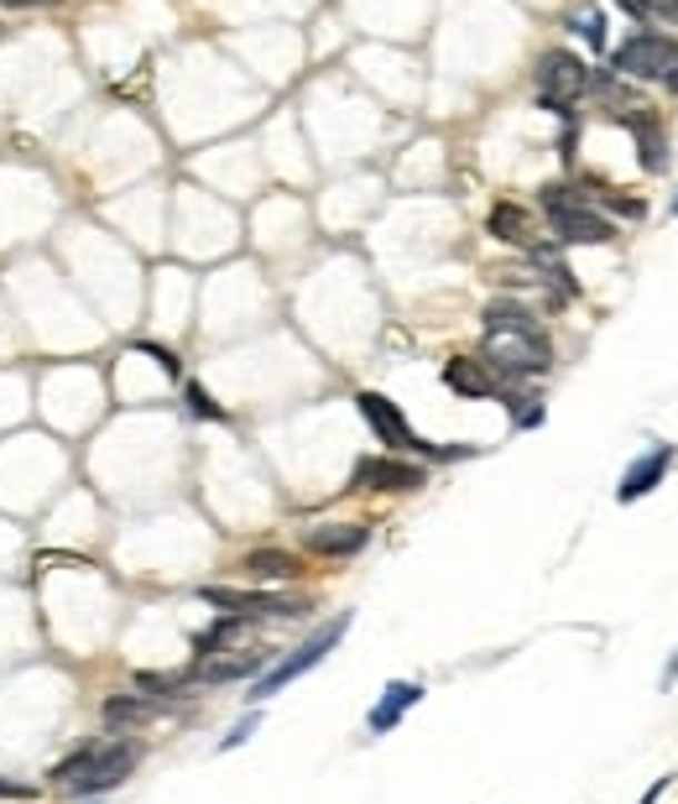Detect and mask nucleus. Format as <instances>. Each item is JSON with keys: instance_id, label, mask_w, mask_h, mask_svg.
Instances as JSON below:
<instances>
[{"instance_id": "obj_19", "label": "nucleus", "mask_w": 678, "mask_h": 804, "mask_svg": "<svg viewBox=\"0 0 678 804\" xmlns=\"http://www.w3.org/2000/svg\"><path fill=\"white\" fill-rule=\"evenodd\" d=\"M240 633H246V616H230V612H225L220 622L209 627V633H199V643H193V648H199V658H215V653H220L225 643H236Z\"/></svg>"}, {"instance_id": "obj_5", "label": "nucleus", "mask_w": 678, "mask_h": 804, "mask_svg": "<svg viewBox=\"0 0 678 804\" xmlns=\"http://www.w3.org/2000/svg\"><path fill=\"white\" fill-rule=\"evenodd\" d=\"M356 408H360V418L376 428V439L381 445H391V449H418V455H459V449H433V445H423L418 434H412V424L402 418V408L391 403V397H381V393H360L356 397Z\"/></svg>"}, {"instance_id": "obj_2", "label": "nucleus", "mask_w": 678, "mask_h": 804, "mask_svg": "<svg viewBox=\"0 0 678 804\" xmlns=\"http://www.w3.org/2000/svg\"><path fill=\"white\" fill-rule=\"evenodd\" d=\"M585 89H590V69L579 63L575 52L554 48L538 58V100L548 105L554 116H569V105H575Z\"/></svg>"}, {"instance_id": "obj_23", "label": "nucleus", "mask_w": 678, "mask_h": 804, "mask_svg": "<svg viewBox=\"0 0 678 804\" xmlns=\"http://www.w3.org/2000/svg\"><path fill=\"white\" fill-rule=\"evenodd\" d=\"M575 32H585V42H590V48H606V21H600V11L575 17Z\"/></svg>"}, {"instance_id": "obj_20", "label": "nucleus", "mask_w": 678, "mask_h": 804, "mask_svg": "<svg viewBox=\"0 0 678 804\" xmlns=\"http://www.w3.org/2000/svg\"><path fill=\"white\" fill-rule=\"evenodd\" d=\"M511 329H538L522 304H491L486 308V335H511Z\"/></svg>"}, {"instance_id": "obj_22", "label": "nucleus", "mask_w": 678, "mask_h": 804, "mask_svg": "<svg viewBox=\"0 0 678 804\" xmlns=\"http://www.w3.org/2000/svg\"><path fill=\"white\" fill-rule=\"evenodd\" d=\"M188 685V674H136V689L141 695H168V689Z\"/></svg>"}, {"instance_id": "obj_12", "label": "nucleus", "mask_w": 678, "mask_h": 804, "mask_svg": "<svg viewBox=\"0 0 678 804\" xmlns=\"http://www.w3.org/2000/svg\"><path fill=\"white\" fill-rule=\"evenodd\" d=\"M371 538L366 523H323V528H308V548L313 554H329V559H345V554H360Z\"/></svg>"}, {"instance_id": "obj_31", "label": "nucleus", "mask_w": 678, "mask_h": 804, "mask_svg": "<svg viewBox=\"0 0 678 804\" xmlns=\"http://www.w3.org/2000/svg\"><path fill=\"white\" fill-rule=\"evenodd\" d=\"M678 679V653H674V664H668V674H662V685H674Z\"/></svg>"}, {"instance_id": "obj_6", "label": "nucleus", "mask_w": 678, "mask_h": 804, "mask_svg": "<svg viewBox=\"0 0 678 804\" xmlns=\"http://www.w3.org/2000/svg\"><path fill=\"white\" fill-rule=\"evenodd\" d=\"M616 69L631 79H668L678 69V42L662 32H637L616 48Z\"/></svg>"}, {"instance_id": "obj_29", "label": "nucleus", "mask_w": 678, "mask_h": 804, "mask_svg": "<svg viewBox=\"0 0 678 804\" xmlns=\"http://www.w3.org/2000/svg\"><path fill=\"white\" fill-rule=\"evenodd\" d=\"M616 6H621V11H631L637 21H647V17H652V0H616Z\"/></svg>"}, {"instance_id": "obj_16", "label": "nucleus", "mask_w": 678, "mask_h": 804, "mask_svg": "<svg viewBox=\"0 0 678 804\" xmlns=\"http://www.w3.org/2000/svg\"><path fill=\"white\" fill-rule=\"evenodd\" d=\"M627 126L637 131V141H642V168H647V172H662V168H668V137L658 131V120L647 116V110H631Z\"/></svg>"}, {"instance_id": "obj_10", "label": "nucleus", "mask_w": 678, "mask_h": 804, "mask_svg": "<svg viewBox=\"0 0 678 804\" xmlns=\"http://www.w3.org/2000/svg\"><path fill=\"white\" fill-rule=\"evenodd\" d=\"M668 465H674V445L647 449L642 460H631V470L621 476V486H616V502H642L647 492H652V486H662Z\"/></svg>"}, {"instance_id": "obj_30", "label": "nucleus", "mask_w": 678, "mask_h": 804, "mask_svg": "<svg viewBox=\"0 0 678 804\" xmlns=\"http://www.w3.org/2000/svg\"><path fill=\"white\" fill-rule=\"evenodd\" d=\"M652 17H668L678 27V0H652Z\"/></svg>"}, {"instance_id": "obj_3", "label": "nucleus", "mask_w": 678, "mask_h": 804, "mask_svg": "<svg viewBox=\"0 0 678 804\" xmlns=\"http://www.w3.org/2000/svg\"><path fill=\"white\" fill-rule=\"evenodd\" d=\"M548 340L538 329H511V335H486V366L491 371H507V377H532V371H548Z\"/></svg>"}, {"instance_id": "obj_32", "label": "nucleus", "mask_w": 678, "mask_h": 804, "mask_svg": "<svg viewBox=\"0 0 678 804\" xmlns=\"http://www.w3.org/2000/svg\"><path fill=\"white\" fill-rule=\"evenodd\" d=\"M0 6H42V0H0Z\"/></svg>"}, {"instance_id": "obj_34", "label": "nucleus", "mask_w": 678, "mask_h": 804, "mask_svg": "<svg viewBox=\"0 0 678 804\" xmlns=\"http://www.w3.org/2000/svg\"><path fill=\"white\" fill-rule=\"evenodd\" d=\"M674 209H678V205H674Z\"/></svg>"}, {"instance_id": "obj_15", "label": "nucleus", "mask_w": 678, "mask_h": 804, "mask_svg": "<svg viewBox=\"0 0 678 804\" xmlns=\"http://www.w3.org/2000/svg\"><path fill=\"white\" fill-rule=\"evenodd\" d=\"M418 701H423V685H407V679H397V685H387V695H381V705L371 711V721H366V726H371L376 736L391 732V726L402 721V711H412Z\"/></svg>"}, {"instance_id": "obj_1", "label": "nucleus", "mask_w": 678, "mask_h": 804, "mask_svg": "<svg viewBox=\"0 0 678 804\" xmlns=\"http://www.w3.org/2000/svg\"><path fill=\"white\" fill-rule=\"evenodd\" d=\"M345 627H350V616H335L329 627H319V633L308 637L303 648H292L288 658H282V664H271L267 674H261V679L251 685V701H271V695H277V689H288L292 679H298V674H308V668L319 664L323 653H329V648L339 643V637H345Z\"/></svg>"}, {"instance_id": "obj_4", "label": "nucleus", "mask_w": 678, "mask_h": 804, "mask_svg": "<svg viewBox=\"0 0 678 804\" xmlns=\"http://www.w3.org/2000/svg\"><path fill=\"white\" fill-rule=\"evenodd\" d=\"M136 757H141V747L136 742H94V757H89V768L68 784V794H79V800H89V794H104V788H120L126 778H131Z\"/></svg>"}, {"instance_id": "obj_17", "label": "nucleus", "mask_w": 678, "mask_h": 804, "mask_svg": "<svg viewBox=\"0 0 678 804\" xmlns=\"http://www.w3.org/2000/svg\"><path fill=\"white\" fill-rule=\"evenodd\" d=\"M486 230H491L496 240H507V246H527V240H532V220H527L522 205H496Z\"/></svg>"}, {"instance_id": "obj_8", "label": "nucleus", "mask_w": 678, "mask_h": 804, "mask_svg": "<svg viewBox=\"0 0 678 804\" xmlns=\"http://www.w3.org/2000/svg\"><path fill=\"white\" fill-rule=\"evenodd\" d=\"M423 480H428L423 465L391 460V455H366L350 470V486H360V492H418Z\"/></svg>"}, {"instance_id": "obj_27", "label": "nucleus", "mask_w": 678, "mask_h": 804, "mask_svg": "<svg viewBox=\"0 0 678 804\" xmlns=\"http://www.w3.org/2000/svg\"><path fill=\"white\" fill-rule=\"evenodd\" d=\"M251 732H256V716H246V721H240V726H236V732H230V736H225V742H220V753H230V747H240V742H246V736H251Z\"/></svg>"}, {"instance_id": "obj_9", "label": "nucleus", "mask_w": 678, "mask_h": 804, "mask_svg": "<svg viewBox=\"0 0 678 804\" xmlns=\"http://www.w3.org/2000/svg\"><path fill=\"white\" fill-rule=\"evenodd\" d=\"M548 220H554V236H559L564 246H610V240H616V230H610V220H600V215H590V209H585V205L554 209Z\"/></svg>"}, {"instance_id": "obj_11", "label": "nucleus", "mask_w": 678, "mask_h": 804, "mask_svg": "<svg viewBox=\"0 0 678 804\" xmlns=\"http://www.w3.org/2000/svg\"><path fill=\"white\" fill-rule=\"evenodd\" d=\"M271 664L267 648H251V653H236V658H203L188 679H203V685H230V679H251L261 668Z\"/></svg>"}, {"instance_id": "obj_33", "label": "nucleus", "mask_w": 678, "mask_h": 804, "mask_svg": "<svg viewBox=\"0 0 678 804\" xmlns=\"http://www.w3.org/2000/svg\"><path fill=\"white\" fill-rule=\"evenodd\" d=\"M668 85H674V89H678V69H674V73H668Z\"/></svg>"}, {"instance_id": "obj_25", "label": "nucleus", "mask_w": 678, "mask_h": 804, "mask_svg": "<svg viewBox=\"0 0 678 804\" xmlns=\"http://www.w3.org/2000/svg\"><path fill=\"white\" fill-rule=\"evenodd\" d=\"M569 205H585V199H579L575 189H564V183H548V189H542V209H548V215H554V209H569Z\"/></svg>"}, {"instance_id": "obj_21", "label": "nucleus", "mask_w": 678, "mask_h": 804, "mask_svg": "<svg viewBox=\"0 0 678 804\" xmlns=\"http://www.w3.org/2000/svg\"><path fill=\"white\" fill-rule=\"evenodd\" d=\"M183 397H188V408L199 413V418H215V424H225V408H220V403H215L209 393H203L199 381H188V393H183Z\"/></svg>"}, {"instance_id": "obj_18", "label": "nucleus", "mask_w": 678, "mask_h": 804, "mask_svg": "<svg viewBox=\"0 0 678 804\" xmlns=\"http://www.w3.org/2000/svg\"><path fill=\"white\" fill-rule=\"evenodd\" d=\"M141 721H147V695H110V701H104V726L131 732Z\"/></svg>"}, {"instance_id": "obj_7", "label": "nucleus", "mask_w": 678, "mask_h": 804, "mask_svg": "<svg viewBox=\"0 0 678 804\" xmlns=\"http://www.w3.org/2000/svg\"><path fill=\"white\" fill-rule=\"evenodd\" d=\"M209 606H220L230 616H303L308 600H288V596H271V590H230V585H203L199 590Z\"/></svg>"}, {"instance_id": "obj_14", "label": "nucleus", "mask_w": 678, "mask_h": 804, "mask_svg": "<svg viewBox=\"0 0 678 804\" xmlns=\"http://www.w3.org/2000/svg\"><path fill=\"white\" fill-rule=\"evenodd\" d=\"M443 381L455 387L459 397H491L496 393V377L486 360H470V356H455L449 366H443Z\"/></svg>"}, {"instance_id": "obj_26", "label": "nucleus", "mask_w": 678, "mask_h": 804, "mask_svg": "<svg viewBox=\"0 0 678 804\" xmlns=\"http://www.w3.org/2000/svg\"><path fill=\"white\" fill-rule=\"evenodd\" d=\"M136 350H141V356H152L157 366H162V371H168V377H178V356H172L168 345H147V340H141V345H136Z\"/></svg>"}, {"instance_id": "obj_13", "label": "nucleus", "mask_w": 678, "mask_h": 804, "mask_svg": "<svg viewBox=\"0 0 678 804\" xmlns=\"http://www.w3.org/2000/svg\"><path fill=\"white\" fill-rule=\"evenodd\" d=\"M240 569L251 575V580H298L303 575V559L288 554V548H256L240 559Z\"/></svg>"}, {"instance_id": "obj_24", "label": "nucleus", "mask_w": 678, "mask_h": 804, "mask_svg": "<svg viewBox=\"0 0 678 804\" xmlns=\"http://www.w3.org/2000/svg\"><path fill=\"white\" fill-rule=\"evenodd\" d=\"M507 403H511V418H517L522 428H538V424H542V408L532 403V397H517V393H511Z\"/></svg>"}, {"instance_id": "obj_28", "label": "nucleus", "mask_w": 678, "mask_h": 804, "mask_svg": "<svg viewBox=\"0 0 678 804\" xmlns=\"http://www.w3.org/2000/svg\"><path fill=\"white\" fill-rule=\"evenodd\" d=\"M0 800H32V784H11V778H0Z\"/></svg>"}]
</instances>
